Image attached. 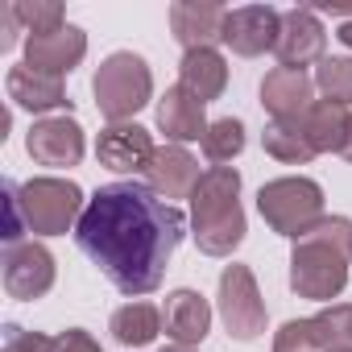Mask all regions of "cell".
<instances>
[{
	"instance_id": "6da1fadb",
	"label": "cell",
	"mask_w": 352,
	"mask_h": 352,
	"mask_svg": "<svg viewBox=\"0 0 352 352\" xmlns=\"http://www.w3.org/2000/svg\"><path fill=\"white\" fill-rule=\"evenodd\" d=\"M183 212L166 204L145 183H112L100 187L79 224V249L100 265V274L120 294H149L162 286L166 265L183 241Z\"/></svg>"
},
{
	"instance_id": "7a4b0ae2",
	"label": "cell",
	"mask_w": 352,
	"mask_h": 352,
	"mask_svg": "<svg viewBox=\"0 0 352 352\" xmlns=\"http://www.w3.org/2000/svg\"><path fill=\"white\" fill-rule=\"evenodd\" d=\"M348 257H352V220L323 216L311 224L290 253V286L298 298L331 302L348 286Z\"/></svg>"
},
{
	"instance_id": "3957f363",
	"label": "cell",
	"mask_w": 352,
	"mask_h": 352,
	"mask_svg": "<svg viewBox=\"0 0 352 352\" xmlns=\"http://www.w3.org/2000/svg\"><path fill=\"white\" fill-rule=\"evenodd\" d=\"M191 228H195V245L208 257H228L245 241L241 174L232 166H212L199 174L191 191Z\"/></svg>"
},
{
	"instance_id": "277c9868",
	"label": "cell",
	"mask_w": 352,
	"mask_h": 352,
	"mask_svg": "<svg viewBox=\"0 0 352 352\" xmlns=\"http://www.w3.org/2000/svg\"><path fill=\"white\" fill-rule=\"evenodd\" d=\"M91 91H96V108L108 124H129V116H137L149 96H153V75L145 67L141 54L133 50H116L100 63L96 79H91Z\"/></svg>"
},
{
	"instance_id": "5b68a950",
	"label": "cell",
	"mask_w": 352,
	"mask_h": 352,
	"mask_svg": "<svg viewBox=\"0 0 352 352\" xmlns=\"http://www.w3.org/2000/svg\"><path fill=\"white\" fill-rule=\"evenodd\" d=\"M257 212L265 216V224L282 236H302L311 224L323 220V191L311 179H274L257 191Z\"/></svg>"
},
{
	"instance_id": "8992f818",
	"label": "cell",
	"mask_w": 352,
	"mask_h": 352,
	"mask_svg": "<svg viewBox=\"0 0 352 352\" xmlns=\"http://www.w3.org/2000/svg\"><path fill=\"white\" fill-rule=\"evenodd\" d=\"M21 208H25L30 232L63 236L83 216V191L67 179H30L21 183Z\"/></svg>"
},
{
	"instance_id": "52a82bcc",
	"label": "cell",
	"mask_w": 352,
	"mask_h": 352,
	"mask_svg": "<svg viewBox=\"0 0 352 352\" xmlns=\"http://www.w3.org/2000/svg\"><path fill=\"white\" fill-rule=\"evenodd\" d=\"M220 319L236 340H257L265 331V302L249 265H228L220 274Z\"/></svg>"
},
{
	"instance_id": "ba28073f",
	"label": "cell",
	"mask_w": 352,
	"mask_h": 352,
	"mask_svg": "<svg viewBox=\"0 0 352 352\" xmlns=\"http://www.w3.org/2000/svg\"><path fill=\"white\" fill-rule=\"evenodd\" d=\"M278 34H282V13L278 9H270V5H245V9H228L220 42L232 54H241V58H257V54H265V50L278 46Z\"/></svg>"
},
{
	"instance_id": "9c48e42d",
	"label": "cell",
	"mask_w": 352,
	"mask_h": 352,
	"mask_svg": "<svg viewBox=\"0 0 352 352\" xmlns=\"http://www.w3.org/2000/svg\"><path fill=\"white\" fill-rule=\"evenodd\" d=\"M0 265H5V290L13 298H21V302H34V298H42L54 286V257L38 241L9 245Z\"/></svg>"
},
{
	"instance_id": "30bf717a",
	"label": "cell",
	"mask_w": 352,
	"mask_h": 352,
	"mask_svg": "<svg viewBox=\"0 0 352 352\" xmlns=\"http://www.w3.org/2000/svg\"><path fill=\"white\" fill-rule=\"evenodd\" d=\"M323 46H327V34H323V21L315 17V9H290L282 13V34H278V63L282 67H294L302 71L307 63H323Z\"/></svg>"
},
{
	"instance_id": "8fae6325",
	"label": "cell",
	"mask_w": 352,
	"mask_h": 352,
	"mask_svg": "<svg viewBox=\"0 0 352 352\" xmlns=\"http://www.w3.org/2000/svg\"><path fill=\"white\" fill-rule=\"evenodd\" d=\"M83 54H87V34L79 25H63L54 34H38V38L25 42V67H34L42 75H54V79L71 75L83 63Z\"/></svg>"
},
{
	"instance_id": "7c38bea8",
	"label": "cell",
	"mask_w": 352,
	"mask_h": 352,
	"mask_svg": "<svg viewBox=\"0 0 352 352\" xmlns=\"http://www.w3.org/2000/svg\"><path fill=\"white\" fill-rule=\"evenodd\" d=\"M315 83L307 71H294V67H274L265 79H261V108L282 120V124H298L307 116V108L315 104L311 100Z\"/></svg>"
},
{
	"instance_id": "4fadbf2b",
	"label": "cell",
	"mask_w": 352,
	"mask_h": 352,
	"mask_svg": "<svg viewBox=\"0 0 352 352\" xmlns=\"http://www.w3.org/2000/svg\"><path fill=\"white\" fill-rule=\"evenodd\" d=\"M25 149H30V157L38 166H79V157H83V129L71 116H46V120H38L30 129Z\"/></svg>"
},
{
	"instance_id": "5bb4252c",
	"label": "cell",
	"mask_w": 352,
	"mask_h": 352,
	"mask_svg": "<svg viewBox=\"0 0 352 352\" xmlns=\"http://www.w3.org/2000/svg\"><path fill=\"white\" fill-rule=\"evenodd\" d=\"M96 153H100V162H104L108 170H116V174H137V170H149L157 145H153V137H149L141 124H108V129L100 133V141H96Z\"/></svg>"
},
{
	"instance_id": "9a60e30c",
	"label": "cell",
	"mask_w": 352,
	"mask_h": 352,
	"mask_svg": "<svg viewBox=\"0 0 352 352\" xmlns=\"http://www.w3.org/2000/svg\"><path fill=\"white\" fill-rule=\"evenodd\" d=\"M224 17L228 9H220L216 0H179V5H170V30L187 50H208L212 42H220Z\"/></svg>"
},
{
	"instance_id": "2e32d148",
	"label": "cell",
	"mask_w": 352,
	"mask_h": 352,
	"mask_svg": "<svg viewBox=\"0 0 352 352\" xmlns=\"http://www.w3.org/2000/svg\"><path fill=\"white\" fill-rule=\"evenodd\" d=\"M145 179H149V187L170 204V199H191V191H195V183H199V166H195V157L183 149V145H162L157 153H153V162H149V170H145Z\"/></svg>"
},
{
	"instance_id": "e0dca14e",
	"label": "cell",
	"mask_w": 352,
	"mask_h": 352,
	"mask_svg": "<svg viewBox=\"0 0 352 352\" xmlns=\"http://www.w3.org/2000/svg\"><path fill=\"white\" fill-rule=\"evenodd\" d=\"M212 327V307L204 294L195 290H174L166 294V307H162V331L174 340V344H187L195 348Z\"/></svg>"
},
{
	"instance_id": "ac0fdd59",
	"label": "cell",
	"mask_w": 352,
	"mask_h": 352,
	"mask_svg": "<svg viewBox=\"0 0 352 352\" xmlns=\"http://www.w3.org/2000/svg\"><path fill=\"white\" fill-rule=\"evenodd\" d=\"M157 129L170 141H204L208 133V112L204 100H195L187 87H166V96L157 100Z\"/></svg>"
},
{
	"instance_id": "d6986e66",
	"label": "cell",
	"mask_w": 352,
	"mask_h": 352,
	"mask_svg": "<svg viewBox=\"0 0 352 352\" xmlns=\"http://www.w3.org/2000/svg\"><path fill=\"white\" fill-rule=\"evenodd\" d=\"M5 87H9V100H13L17 108H30V112H54V108H67V104H71L63 79L42 75V71H34V67H25V63L9 71Z\"/></svg>"
},
{
	"instance_id": "ffe728a7",
	"label": "cell",
	"mask_w": 352,
	"mask_h": 352,
	"mask_svg": "<svg viewBox=\"0 0 352 352\" xmlns=\"http://www.w3.org/2000/svg\"><path fill=\"white\" fill-rule=\"evenodd\" d=\"M307 145L315 153H344V141H348V129H352V112L344 104H331V100H315L307 108V116L298 120Z\"/></svg>"
},
{
	"instance_id": "44dd1931",
	"label": "cell",
	"mask_w": 352,
	"mask_h": 352,
	"mask_svg": "<svg viewBox=\"0 0 352 352\" xmlns=\"http://www.w3.org/2000/svg\"><path fill=\"white\" fill-rule=\"evenodd\" d=\"M179 87H187L195 100H220L224 87H228V63L216 46L208 50H187L183 63H179Z\"/></svg>"
},
{
	"instance_id": "7402d4cb",
	"label": "cell",
	"mask_w": 352,
	"mask_h": 352,
	"mask_svg": "<svg viewBox=\"0 0 352 352\" xmlns=\"http://www.w3.org/2000/svg\"><path fill=\"white\" fill-rule=\"evenodd\" d=\"M157 331H162V311L153 302H129L112 315V336L124 348H145L157 340Z\"/></svg>"
},
{
	"instance_id": "603a6c76",
	"label": "cell",
	"mask_w": 352,
	"mask_h": 352,
	"mask_svg": "<svg viewBox=\"0 0 352 352\" xmlns=\"http://www.w3.org/2000/svg\"><path fill=\"white\" fill-rule=\"evenodd\" d=\"M261 141H265V153H270V157L290 162V166H302V162H311V157H315V149L307 145V137H302V129H298V124L270 120V124H265V133H261Z\"/></svg>"
},
{
	"instance_id": "cb8c5ba5",
	"label": "cell",
	"mask_w": 352,
	"mask_h": 352,
	"mask_svg": "<svg viewBox=\"0 0 352 352\" xmlns=\"http://www.w3.org/2000/svg\"><path fill=\"white\" fill-rule=\"evenodd\" d=\"M241 149H245V124H241V120L220 116V120L208 124V133H204V153H208V162L224 166V162H232Z\"/></svg>"
},
{
	"instance_id": "d4e9b609",
	"label": "cell",
	"mask_w": 352,
	"mask_h": 352,
	"mask_svg": "<svg viewBox=\"0 0 352 352\" xmlns=\"http://www.w3.org/2000/svg\"><path fill=\"white\" fill-rule=\"evenodd\" d=\"M311 323H315V336H319L323 352L352 348V302H331V307L319 311Z\"/></svg>"
},
{
	"instance_id": "484cf974",
	"label": "cell",
	"mask_w": 352,
	"mask_h": 352,
	"mask_svg": "<svg viewBox=\"0 0 352 352\" xmlns=\"http://www.w3.org/2000/svg\"><path fill=\"white\" fill-rule=\"evenodd\" d=\"M315 87L323 91V100L331 104H352V58H340V54H327L315 71Z\"/></svg>"
},
{
	"instance_id": "4316f807",
	"label": "cell",
	"mask_w": 352,
	"mask_h": 352,
	"mask_svg": "<svg viewBox=\"0 0 352 352\" xmlns=\"http://www.w3.org/2000/svg\"><path fill=\"white\" fill-rule=\"evenodd\" d=\"M17 17H21V25L30 30V38H38V34H54V30L67 25L58 0H17Z\"/></svg>"
},
{
	"instance_id": "83f0119b",
	"label": "cell",
	"mask_w": 352,
	"mask_h": 352,
	"mask_svg": "<svg viewBox=\"0 0 352 352\" xmlns=\"http://www.w3.org/2000/svg\"><path fill=\"white\" fill-rule=\"evenodd\" d=\"M274 352H323L319 336H315V323L311 319H290L278 327L274 336Z\"/></svg>"
},
{
	"instance_id": "f1b7e54d",
	"label": "cell",
	"mask_w": 352,
	"mask_h": 352,
	"mask_svg": "<svg viewBox=\"0 0 352 352\" xmlns=\"http://www.w3.org/2000/svg\"><path fill=\"white\" fill-rule=\"evenodd\" d=\"M30 228L25 220V208H21V187L9 179L5 183V249L9 245H21V232Z\"/></svg>"
},
{
	"instance_id": "f546056e",
	"label": "cell",
	"mask_w": 352,
	"mask_h": 352,
	"mask_svg": "<svg viewBox=\"0 0 352 352\" xmlns=\"http://www.w3.org/2000/svg\"><path fill=\"white\" fill-rule=\"evenodd\" d=\"M58 340L42 336V331H25V327H5V348L0 352H54Z\"/></svg>"
},
{
	"instance_id": "4dcf8cb0",
	"label": "cell",
	"mask_w": 352,
	"mask_h": 352,
	"mask_svg": "<svg viewBox=\"0 0 352 352\" xmlns=\"http://www.w3.org/2000/svg\"><path fill=\"white\" fill-rule=\"evenodd\" d=\"M54 352H104V348H100L87 331L71 327V331H63V336H58V348H54Z\"/></svg>"
},
{
	"instance_id": "1f68e13d",
	"label": "cell",
	"mask_w": 352,
	"mask_h": 352,
	"mask_svg": "<svg viewBox=\"0 0 352 352\" xmlns=\"http://www.w3.org/2000/svg\"><path fill=\"white\" fill-rule=\"evenodd\" d=\"M17 25H21L17 5H0V50H13L17 46Z\"/></svg>"
},
{
	"instance_id": "d6a6232c",
	"label": "cell",
	"mask_w": 352,
	"mask_h": 352,
	"mask_svg": "<svg viewBox=\"0 0 352 352\" xmlns=\"http://www.w3.org/2000/svg\"><path fill=\"white\" fill-rule=\"evenodd\" d=\"M340 42H344V46H348V50H352V17H348V21H344V25H340Z\"/></svg>"
},
{
	"instance_id": "836d02e7",
	"label": "cell",
	"mask_w": 352,
	"mask_h": 352,
	"mask_svg": "<svg viewBox=\"0 0 352 352\" xmlns=\"http://www.w3.org/2000/svg\"><path fill=\"white\" fill-rule=\"evenodd\" d=\"M162 352H195V348H187V344H166Z\"/></svg>"
},
{
	"instance_id": "e575fe53",
	"label": "cell",
	"mask_w": 352,
	"mask_h": 352,
	"mask_svg": "<svg viewBox=\"0 0 352 352\" xmlns=\"http://www.w3.org/2000/svg\"><path fill=\"white\" fill-rule=\"evenodd\" d=\"M344 157L352 162V129H348V141H344Z\"/></svg>"
},
{
	"instance_id": "d590c367",
	"label": "cell",
	"mask_w": 352,
	"mask_h": 352,
	"mask_svg": "<svg viewBox=\"0 0 352 352\" xmlns=\"http://www.w3.org/2000/svg\"><path fill=\"white\" fill-rule=\"evenodd\" d=\"M336 352H352V348H336Z\"/></svg>"
}]
</instances>
